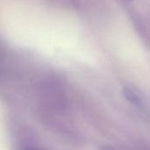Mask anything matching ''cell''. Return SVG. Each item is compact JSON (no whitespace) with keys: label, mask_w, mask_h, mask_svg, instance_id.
<instances>
[{"label":"cell","mask_w":150,"mask_h":150,"mask_svg":"<svg viewBox=\"0 0 150 150\" xmlns=\"http://www.w3.org/2000/svg\"><path fill=\"white\" fill-rule=\"evenodd\" d=\"M124 1H126V2H133L134 0H124Z\"/></svg>","instance_id":"2"},{"label":"cell","mask_w":150,"mask_h":150,"mask_svg":"<svg viewBox=\"0 0 150 150\" xmlns=\"http://www.w3.org/2000/svg\"><path fill=\"white\" fill-rule=\"evenodd\" d=\"M27 150H28V149H27ZM29 150H30V149H29Z\"/></svg>","instance_id":"3"},{"label":"cell","mask_w":150,"mask_h":150,"mask_svg":"<svg viewBox=\"0 0 150 150\" xmlns=\"http://www.w3.org/2000/svg\"><path fill=\"white\" fill-rule=\"evenodd\" d=\"M123 94H124L125 98L130 103H132L133 105H134L136 106H139V107L142 106L143 102H142L141 97L133 89H131V88H129L127 86L124 87V89H123Z\"/></svg>","instance_id":"1"}]
</instances>
